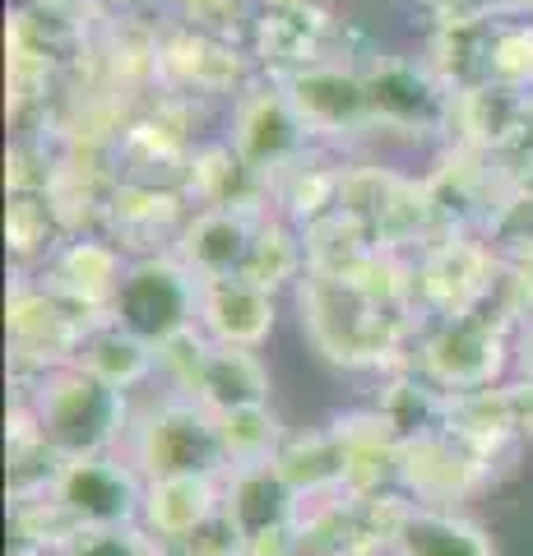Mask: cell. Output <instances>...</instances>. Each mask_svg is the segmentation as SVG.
I'll list each match as a JSON object with an SVG mask.
<instances>
[{
	"mask_svg": "<svg viewBox=\"0 0 533 556\" xmlns=\"http://www.w3.org/2000/svg\"><path fill=\"white\" fill-rule=\"evenodd\" d=\"M172 556H251V543H246V533L232 525V515L218 510L214 519H204L195 533H186L181 543L172 547Z\"/></svg>",
	"mask_w": 533,
	"mask_h": 556,
	"instance_id": "cell-32",
	"label": "cell"
},
{
	"mask_svg": "<svg viewBox=\"0 0 533 556\" xmlns=\"http://www.w3.org/2000/svg\"><path fill=\"white\" fill-rule=\"evenodd\" d=\"M510 362L506 329L483 316H459V320H436L418 343V371L445 394H478L496 390Z\"/></svg>",
	"mask_w": 533,
	"mask_h": 556,
	"instance_id": "cell-6",
	"label": "cell"
},
{
	"mask_svg": "<svg viewBox=\"0 0 533 556\" xmlns=\"http://www.w3.org/2000/svg\"><path fill=\"white\" fill-rule=\"evenodd\" d=\"M200 334L218 348H261L274 334V292L251 278L200 283Z\"/></svg>",
	"mask_w": 533,
	"mask_h": 556,
	"instance_id": "cell-14",
	"label": "cell"
},
{
	"mask_svg": "<svg viewBox=\"0 0 533 556\" xmlns=\"http://www.w3.org/2000/svg\"><path fill=\"white\" fill-rule=\"evenodd\" d=\"M107 316L135 339L163 348L200 325V278L177 255H140L126 265Z\"/></svg>",
	"mask_w": 533,
	"mask_h": 556,
	"instance_id": "cell-4",
	"label": "cell"
},
{
	"mask_svg": "<svg viewBox=\"0 0 533 556\" xmlns=\"http://www.w3.org/2000/svg\"><path fill=\"white\" fill-rule=\"evenodd\" d=\"M158 65L195 93H228V89H237V79H242L237 51L223 38H214V33H186V38H172L163 47Z\"/></svg>",
	"mask_w": 533,
	"mask_h": 556,
	"instance_id": "cell-24",
	"label": "cell"
},
{
	"mask_svg": "<svg viewBox=\"0 0 533 556\" xmlns=\"http://www.w3.org/2000/svg\"><path fill=\"white\" fill-rule=\"evenodd\" d=\"M75 367H84L89 376H98L102 386L126 394V390L144 386V380L158 371V348L135 339L130 329H122L112 316H102L89 334H84L79 353H75Z\"/></svg>",
	"mask_w": 533,
	"mask_h": 556,
	"instance_id": "cell-19",
	"label": "cell"
},
{
	"mask_svg": "<svg viewBox=\"0 0 533 556\" xmlns=\"http://www.w3.org/2000/svg\"><path fill=\"white\" fill-rule=\"evenodd\" d=\"M302 329L316 353L334 367H385L399 353L413 306H394L371 298L353 278H302Z\"/></svg>",
	"mask_w": 533,
	"mask_h": 556,
	"instance_id": "cell-1",
	"label": "cell"
},
{
	"mask_svg": "<svg viewBox=\"0 0 533 556\" xmlns=\"http://www.w3.org/2000/svg\"><path fill=\"white\" fill-rule=\"evenodd\" d=\"M186 399L204 404L214 417L251 404H269V371L255 357V348H210V357L200 362V371L191 380Z\"/></svg>",
	"mask_w": 533,
	"mask_h": 556,
	"instance_id": "cell-16",
	"label": "cell"
},
{
	"mask_svg": "<svg viewBox=\"0 0 533 556\" xmlns=\"http://www.w3.org/2000/svg\"><path fill=\"white\" fill-rule=\"evenodd\" d=\"M325 33H330V24L312 0H269V10L255 20V42H261L265 61L288 65V75L320 65Z\"/></svg>",
	"mask_w": 533,
	"mask_h": 556,
	"instance_id": "cell-18",
	"label": "cell"
},
{
	"mask_svg": "<svg viewBox=\"0 0 533 556\" xmlns=\"http://www.w3.org/2000/svg\"><path fill=\"white\" fill-rule=\"evenodd\" d=\"M218 437L228 450V468H246V464H274L288 441V431L279 427L269 404H251V408H232L218 417Z\"/></svg>",
	"mask_w": 533,
	"mask_h": 556,
	"instance_id": "cell-27",
	"label": "cell"
},
{
	"mask_svg": "<svg viewBox=\"0 0 533 556\" xmlns=\"http://www.w3.org/2000/svg\"><path fill=\"white\" fill-rule=\"evenodd\" d=\"M441 28H459V24H492L506 20L502 0H432Z\"/></svg>",
	"mask_w": 533,
	"mask_h": 556,
	"instance_id": "cell-34",
	"label": "cell"
},
{
	"mask_svg": "<svg viewBox=\"0 0 533 556\" xmlns=\"http://www.w3.org/2000/svg\"><path fill=\"white\" fill-rule=\"evenodd\" d=\"M394 556H496L492 538L469 515L445 506H413L394 533Z\"/></svg>",
	"mask_w": 533,
	"mask_h": 556,
	"instance_id": "cell-21",
	"label": "cell"
},
{
	"mask_svg": "<svg viewBox=\"0 0 533 556\" xmlns=\"http://www.w3.org/2000/svg\"><path fill=\"white\" fill-rule=\"evenodd\" d=\"M283 93L297 108L306 135H363L376 126L363 70L320 61L297 70V75H283Z\"/></svg>",
	"mask_w": 533,
	"mask_h": 556,
	"instance_id": "cell-12",
	"label": "cell"
},
{
	"mask_svg": "<svg viewBox=\"0 0 533 556\" xmlns=\"http://www.w3.org/2000/svg\"><path fill=\"white\" fill-rule=\"evenodd\" d=\"M56 556H172V552L144 525H122V529H79Z\"/></svg>",
	"mask_w": 533,
	"mask_h": 556,
	"instance_id": "cell-30",
	"label": "cell"
},
{
	"mask_svg": "<svg viewBox=\"0 0 533 556\" xmlns=\"http://www.w3.org/2000/svg\"><path fill=\"white\" fill-rule=\"evenodd\" d=\"M492 478V455L464 441L459 431H436L399 445V492L418 496V506H445L478 492Z\"/></svg>",
	"mask_w": 533,
	"mask_h": 556,
	"instance_id": "cell-9",
	"label": "cell"
},
{
	"mask_svg": "<svg viewBox=\"0 0 533 556\" xmlns=\"http://www.w3.org/2000/svg\"><path fill=\"white\" fill-rule=\"evenodd\" d=\"M506 274H510V283H515V292H520V302H524V316H529L533 311V247L506 255Z\"/></svg>",
	"mask_w": 533,
	"mask_h": 556,
	"instance_id": "cell-36",
	"label": "cell"
},
{
	"mask_svg": "<svg viewBox=\"0 0 533 556\" xmlns=\"http://www.w3.org/2000/svg\"><path fill=\"white\" fill-rule=\"evenodd\" d=\"M502 10L506 14H529V20H533V0H502Z\"/></svg>",
	"mask_w": 533,
	"mask_h": 556,
	"instance_id": "cell-38",
	"label": "cell"
},
{
	"mask_svg": "<svg viewBox=\"0 0 533 556\" xmlns=\"http://www.w3.org/2000/svg\"><path fill=\"white\" fill-rule=\"evenodd\" d=\"M492 79L510 89H533V24H496Z\"/></svg>",
	"mask_w": 533,
	"mask_h": 556,
	"instance_id": "cell-31",
	"label": "cell"
},
{
	"mask_svg": "<svg viewBox=\"0 0 533 556\" xmlns=\"http://www.w3.org/2000/svg\"><path fill=\"white\" fill-rule=\"evenodd\" d=\"M376 413L385 417L399 441L436 437V431L450 427V394L436 390L422 371H404V376L390 380L381 399H376Z\"/></svg>",
	"mask_w": 533,
	"mask_h": 556,
	"instance_id": "cell-23",
	"label": "cell"
},
{
	"mask_svg": "<svg viewBox=\"0 0 533 556\" xmlns=\"http://www.w3.org/2000/svg\"><path fill=\"white\" fill-rule=\"evenodd\" d=\"M107 214L116 223V237H122V247H135V241H158L177 228L181 218V200L172 195V190H158V181H130L112 195ZM181 237V228H177Z\"/></svg>",
	"mask_w": 533,
	"mask_h": 556,
	"instance_id": "cell-25",
	"label": "cell"
},
{
	"mask_svg": "<svg viewBox=\"0 0 533 556\" xmlns=\"http://www.w3.org/2000/svg\"><path fill=\"white\" fill-rule=\"evenodd\" d=\"M502 394H506V413H510L515 437H533V380L520 376L515 386H502Z\"/></svg>",
	"mask_w": 533,
	"mask_h": 556,
	"instance_id": "cell-35",
	"label": "cell"
},
{
	"mask_svg": "<svg viewBox=\"0 0 533 556\" xmlns=\"http://www.w3.org/2000/svg\"><path fill=\"white\" fill-rule=\"evenodd\" d=\"M122 278H126L122 251L107 247V241H89V237L71 241V247L56 255V265H51V288H61L65 298H75L79 306L98 311V316L112 311Z\"/></svg>",
	"mask_w": 533,
	"mask_h": 556,
	"instance_id": "cell-22",
	"label": "cell"
},
{
	"mask_svg": "<svg viewBox=\"0 0 533 556\" xmlns=\"http://www.w3.org/2000/svg\"><path fill=\"white\" fill-rule=\"evenodd\" d=\"M413 278H418L422 311H432L436 320H459V316H483L487 302L496 298V288L506 283V269L483 241L436 237L422 247Z\"/></svg>",
	"mask_w": 533,
	"mask_h": 556,
	"instance_id": "cell-5",
	"label": "cell"
},
{
	"mask_svg": "<svg viewBox=\"0 0 533 556\" xmlns=\"http://www.w3.org/2000/svg\"><path fill=\"white\" fill-rule=\"evenodd\" d=\"M363 79H367L376 126H394V130H413V135L450 126L455 93L441 84L436 70H427L418 61L381 56L376 65L363 70Z\"/></svg>",
	"mask_w": 533,
	"mask_h": 556,
	"instance_id": "cell-10",
	"label": "cell"
},
{
	"mask_svg": "<svg viewBox=\"0 0 533 556\" xmlns=\"http://www.w3.org/2000/svg\"><path fill=\"white\" fill-rule=\"evenodd\" d=\"M130 464L149 482L158 478H228V450L218 437V417L186 394H167L130 431Z\"/></svg>",
	"mask_w": 533,
	"mask_h": 556,
	"instance_id": "cell-3",
	"label": "cell"
},
{
	"mask_svg": "<svg viewBox=\"0 0 533 556\" xmlns=\"http://www.w3.org/2000/svg\"><path fill=\"white\" fill-rule=\"evenodd\" d=\"M515 362H520V376L533 380V316L520 325V343H515Z\"/></svg>",
	"mask_w": 533,
	"mask_h": 556,
	"instance_id": "cell-37",
	"label": "cell"
},
{
	"mask_svg": "<svg viewBox=\"0 0 533 556\" xmlns=\"http://www.w3.org/2000/svg\"><path fill=\"white\" fill-rule=\"evenodd\" d=\"M274 468L288 478V486L302 501H325L339 496L343 482H348V455H343V441L334 427L320 431H302V437H288Z\"/></svg>",
	"mask_w": 533,
	"mask_h": 556,
	"instance_id": "cell-20",
	"label": "cell"
},
{
	"mask_svg": "<svg viewBox=\"0 0 533 556\" xmlns=\"http://www.w3.org/2000/svg\"><path fill=\"white\" fill-rule=\"evenodd\" d=\"M306 265V247L297 237H292L279 218H265V228H261V241H255V255H251V283H261V288H279L288 283V278H297V269Z\"/></svg>",
	"mask_w": 533,
	"mask_h": 556,
	"instance_id": "cell-29",
	"label": "cell"
},
{
	"mask_svg": "<svg viewBox=\"0 0 533 556\" xmlns=\"http://www.w3.org/2000/svg\"><path fill=\"white\" fill-rule=\"evenodd\" d=\"M265 218L269 214L261 204L200 208L177 237V260L200 278V283H214V278H246Z\"/></svg>",
	"mask_w": 533,
	"mask_h": 556,
	"instance_id": "cell-11",
	"label": "cell"
},
{
	"mask_svg": "<svg viewBox=\"0 0 533 556\" xmlns=\"http://www.w3.org/2000/svg\"><path fill=\"white\" fill-rule=\"evenodd\" d=\"M20 399L33 408L47 445L65 464L112 455V445L126 437V394L102 386L98 376L75 367V362L28 380Z\"/></svg>",
	"mask_w": 533,
	"mask_h": 556,
	"instance_id": "cell-2",
	"label": "cell"
},
{
	"mask_svg": "<svg viewBox=\"0 0 533 556\" xmlns=\"http://www.w3.org/2000/svg\"><path fill=\"white\" fill-rule=\"evenodd\" d=\"M450 126L459 130L464 149L478 159H506L533 139V93L510 84H478L455 93Z\"/></svg>",
	"mask_w": 533,
	"mask_h": 556,
	"instance_id": "cell-13",
	"label": "cell"
},
{
	"mask_svg": "<svg viewBox=\"0 0 533 556\" xmlns=\"http://www.w3.org/2000/svg\"><path fill=\"white\" fill-rule=\"evenodd\" d=\"M487 232L502 241L506 255L529 251L533 247V190H510V195H502V204H496V214L487 223Z\"/></svg>",
	"mask_w": 533,
	"mask_h": 556,
	"instance_id": "cell-33",
	"label": "cell"
},
{
	"mask_svg": "<svg viewBox=\"0 0 533 556\" xmlns=\"http://www.w3.org/2000/svg\"><path fill=\"white\" fill-rule=\"evenodd\" d=\"M251 181H255V172L237 159L232 144H204V149L191 153V190L204 200V208L255 204Z\"/></svg>",
	"mask_w": 533,
	"mask_h": 556,
	"instance_id": "cell-26",
	"label": "cell"
},
{
	"mask_svg": "<svg viewBox=\"0 0 533 556\" xmlns=\"http://www.w3.org/2000/svg\"><path fill=\"white\" fill-rule=\"evenodd\" d=\"M223 510L232 515V525L251 538L292 529L302 519V496L288 486V478L274 464H246L228 468L223 478Z\"/></svg>",
	"mask_w": 533,
	"mask_h": 556,
	"instance_id": "cell-15",
	"label": "cell"
},
{
	"mask_svg": "<svg viewBox=\"0 0 533 556\" xmlns=\"http://www.w3.org/2000/svg\"><path fill=\"white\" fill-rule=\"evenodd\" d=\"M5 237H10V251L20 260H33L51 247L56 237V208H51V195H38V190H20L10 200V214H5Z\"/></svg>",
	"mask_w": 533,
	"mask_h": 556,
	"instance_id": "cell-28",
	"label": "cell"
},
{
	"mask_svg": "<svg viewBox=\"0 0 533 556\" xmlns=\"http://www.w3.org/2000/svg\"><path fill=\"white\" fill-rule=\"evenodd\" d=\"M223 510V482L218 478H158L144 486V515L140 525L167 543V552L181 543L186 533H195L204 519Z\"/></svg>",
	"mask_w": 533,
	"mask_h": 556,
	"instance_id": "cell-17",
	"label": "cell"
},
{
	"mask_svg": "<svg viewBox=\"0 0 533 556\" xmlns=\"http://www.w3.org/2000/svg\"><path fill=\"white\" fill-rule=\"evenodd\" d=\"M144 486L149 482H140V468L135 464L98 455V459L65 464L51 496L61 501V510L71 515L79 529H122V525H140Z\"/></svg>",
	"mask_w": 533,
	"mask_h": 556,
	"instance_id": "cell-7",
	"label": "cell"
},
{
	"mask_svg": "<svg viewBox=\"0 0 533 556\" xmlns=\"http://www.w3.org/2000/svg\"><path fill=\"white\" fill-rule=\"evenodd\" d=\"M232 149L255 177H274V181L306 159V126L283 89H242L237 93Z\"/></svg>",
	"mask_w": 533,
	"mask_h": 556,
	"instance_id": "cell-8",
	"label": "cell"
}]
</instances>
